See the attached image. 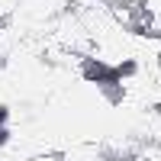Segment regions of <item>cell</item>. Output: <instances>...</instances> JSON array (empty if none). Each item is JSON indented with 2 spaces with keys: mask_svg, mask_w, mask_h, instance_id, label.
I'll list each match as a JSON object with an SVG mask.
<instances>
[{
  "mask_svg": "<svg viewBox=\"0 0 161 161\" xmlns=\"http://www.w3.org/2000/svg\"><path fill=\"white\" fill-rule=\"evenodd\" d=\"M7 68V55H3V52H0V71H3Z\"/></svg>",
  "mask_w": 161,
  "mask_h": 161,
  "instance_id": "4",
  "label": "cell"
},
{
  "mask_svg": "<svg viewBox=\"0 0 161 161\" xmlns=\"http://www.w3.org/2000/svg\"><path fill=\"white\" fill-rule=\"evenodd\" d=\"M80 58V77L87 80V84H103V80H113L116 77V68L110 61H103V58H93V55H77Z\"/></svg>",
  "mask_w": 161,
  "mask_h": 161,
  "instance_id": "1",
  "label": "cell"
},
{
  "mask_svg": "<svg viewBox=\"0 0 161 161\" xmlns=\"http://www.w3.org/2000/svg\"><path fill=\"white\" fill-rule=\"evenodd\" d=\"M113 68H116V77H119V80H129V77L139 74V61H136V58H123L119 64H113Z\"/></svg>",
  "mask_w": 161,
  "mask_h": 161,
  "instance_id": "3",
  "label": "cell"
},
{
  "mask_svg": "<svg viewBox=\"0 0 161 161\" xmlns=\"http://www.w3.org/2000/svg\"><path fill=\"white\" fill-rule=\"evenodd\" d=\"M100 90V97L106 100V103H113V106H119L126 100V80H119V77H113V80H103V84L97 87Z\"/></svg>",
  "mask_w": 161,
  "mask_h": 161,
  "instance_id": "2",
  "label": "cell"
}]
</instances>
